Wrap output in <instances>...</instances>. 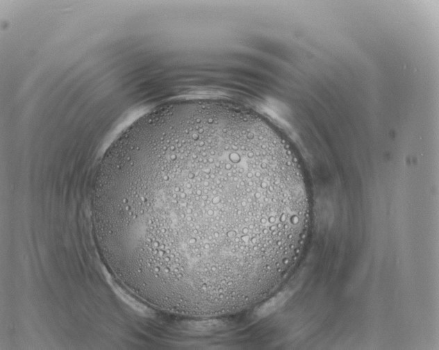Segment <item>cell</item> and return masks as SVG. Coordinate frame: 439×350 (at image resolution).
Returning <instances> with one entry per match:
<instances>
[{
  "instance_id": "6da1fadb",
  "label": "cell",
  "mask_w": 439,
  "mask_h": 350,
  "mask_svg": "<svg viewBox=\"0 0 439 350\" xmlns=\"http://www.w3.org/2000/svg\"><path fill=\"white\" fill-rule=\"evenodd\" d=\"M100 219L113 260L144 288L220 301L274 281L290 210L264 144L232 128L156 119L110 148Z\"/></svg>"
}]
</instances>
